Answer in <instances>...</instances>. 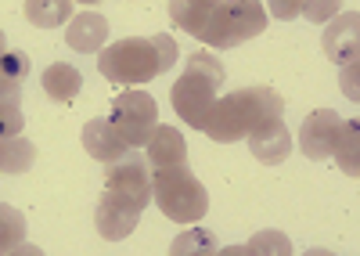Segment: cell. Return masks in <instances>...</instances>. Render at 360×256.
I'll use <instances>...</instances> for the list:
<instances>
[{
    "label": "cell",
    "mask_w": 360,
    "mask_h": 256,
    "mask_svg": "<svg viewBox=\"0 0 360 256\" xmlns=\"http://www.w3.org/2000/svg\"><path fill=\"white\" fill-rule=\"evenodd\" d=\"M176 54H180V47L169 33L127 37V40H115L98 51V72L108 83H115V87H141V83L169 72Z\"/></svg>",
    "instance_id": "obj_1"
},
{
    "label": "cell",
    "mask_w": 360,
    "mask_h": 256,
    "mask_svg": "<svg viewBox=\"0 0 360 256\" xmlns=\"http://www.w3.org/2000/svg\"><path fill=\"white\" fill-rule=\"evenodd\" d=\"M281 112H285V101H281L278 91H270V87H242V91L213 101L202 130L213 141H242L256 127L278 120Z\"/></svg>",
    "instance_id": "obj_2"
},
{
    "label": "cell",
    "mask_w": 360,
    "mask_h": 256,
    "mask_svg": "<svg viewBox=\"0 0 360 256\" xmlns=\"http://www.w3.org/2000/svg\"><path fill=\"white\" fill-rule=\"evenodd\" d=\"M220 87H224V65L205 51H191L188 54V65L184 72L176 76V83L169 87V101H173V112L188 127L202 130L205 127V116L213 101L220 98Z\"/></svg>",
    "instance_id": "obj_3"
},
{
    "label": "cell",
    "mask_w": 360,
    "mask_h": 256,
    "mask_svg": "<svg viewBox=\"0 0 360 256\" xmlns=\"http://www.w3.org/2000/svg\"><path fill=\"white\" fill-rule=\"evenodd\" d=\"M152 203L162 210V217H169L176 224H195L209 210V191L188 169V162L159 166V169H152Z\"/></svg>",
    "instance_id": "obj_4"
},
{
    "label": "cell",
    "mask_w": 360,
    "mask_h": 256,
    "mask_svg": "<svg viewBox=\"0 0 360 256\" xmlns=\"http://www.w3.org/2000/svg\"><path fill=\"white\" fill-rule=\"evenodd\" d=\"M263 30H266V11L259 0H220L217 11L209 15L205 30L198 33V40L227 51L245 40H256Z\"/></svg>",
    "instance_id": "obj_5"
},
{
    "label": "cell",
    "mask_w": 360,
    "mask_h": 256,
    "mask_svg": "<svg viewBox=\"0 0 360 256\" xmlns=\"http://www.w3.org/2000/svg\"><path fill=\"white\" fill-rule=\"evenodd\" d=\"M155 116H159V108H155V98L148 91H123L112 101L108 123L119 130V137H123L130 148H144L152 130H155Z\"/></svg>",
    "instance_id": "obj_6"
},
{
    "label": "cell",
    "mask_w": 360,
    "mask_h": 256,
    "mask_svg": "<svg viewBox=\"0 0 360 256\" xmlns=\"http://www.w3.org/2000/svg\"><path fill=\"white\" fill-rule=\"evenodd\" d=\"M144 206L137 203V198L123 195V191H112L105 188L101 198H98V213H94V224H98V235L105 242H119V238H127L137 220H141Z\"/></svg>",
    "instance_id": "obj_7"
},
{
    "label": "cell",
    "mask_w": 360,
    "mask_h": 256,
    "mask_svg": "<svg viewBox=\"0 0 360 256\" xmlns=\"http://www.w3.org/2000/svg\"><path fill=\"white\" fill-rule=\"evenodd\" d=\"M105 188L112 191H123L130 198H137L141 206L152 203V166H148V159L141 152H127V155H119L115 162H105Z\"/></svg>",
    "instance_id": "obj_8"
},
{
    "label": "cell",
    "mask_w": 360,
    "mask_h": 256,
    "mask_svg": "<svg viewBox=\"0 0 360 256\" xmlns=\"http://www.w3.org/2000/svg\"><path fill=\"white\" fill-rule=\"evenodd\" d=\"M339 123H342L339 112H332V108H314L310 116H307V123H303V130H299V148H303V155L314 159V162H321V159L332 155V141H335Z\"/></svg>",
    "instance_id": "obj_9"
},
{
    "label": "cell",
    "mask_w": 360,
    "mask_h": 256,
    "mask_svg": "<svg viewBox=\"0 0 360 256\" xmlns=\"http://www.w3.org/2000/svg\"><path fill=\"white\" fill-rule=\"evenodd\" d=\"M324 54L339 65H349L356 62V51H360V15L356 11H346V15H335L328 18V30H324Z\"/></svg>",
    "instance_id": "obj_10"
},
{
    "label": "cell",
    "mask_w": 360,
    "mask_h": 256,
    "mask_svg": "<svg viewBox=\"0 0 360 256\" xmlns=\"http://www.w3.org/2000/svg\"><path fill=\"white\" fill-rule=\"evenodd\" d=\"M249 152H252L259 162H266V166L285 162L288 152H292V137H288L285 120L278 116V120H270V123L256 127V130L249 134Z\"/></svg>",
    "instance_id": "obj_11"
},
{
    "label": "cell",
    "mask_w": 360,
    "mask_h": 256,
    "mask_svg": "<svg viewBox=\"0 0 360 256\" xmlns=\"http://www.w3.org/2000/svg\"><path fill=\"white\" fill-rule=\"evenodd\" d=\"M83 148H86L90 159H98V162H115L119 155L130 152V145L119 137V130L108 120H90L83 127Z\"/></svg>",
    "instance_id": "obj_12"
},
{
    "label": "cell",
    "mask_w": 360,
    "mask_h": 256,
    "mask_svg": "<svg viewBox=\"0 0 360 256\" xmlns=\"http://www.w3.org/2000/svg\"><path fill=\"white\" fill-rule=\"evenodd\" d=\"M65 40H69V47L79 51V54H94V51H101L105 40H108V18L98 15V11H83V15L69 18Z\"/></svg>",
    "instance_id": "obj_13"
},
{
    "label": "cell",
    "mask_w": 360,
    "mask_h": 256,
    "mask_svg": "<svg viewBox=\"0 0 360 256\" xmlns=\"http://www.w3.org/2000/svg\"><path fill=\"white\" fill-rule=\"evenodd\" d=\"M148 166L159 169V166H180V162H188V145H184V137H180V130L173 127H159L152 130V137H148Z\"/></svg>",
    "instance_id": "obj_14"
},
{
    "label": "cell",
    "mask_w": 360,
    "mask_h": 256,
    "mask_svg": "<svg viewBox=\"0 0 360 256\" xmlns=\"http://www.w3.org/2000/svg\"><path fill=\"white\" fill-rule=\"evenodd\" d=\"M44 91H47L51 101L69 105V101L79 98V91H83V76H79L69 62H54V65L44 69Z\"/></svg>",
    "instance_id": "obj_15"
},
{
    "label": "cell",
    "mask_w": 360,
    "mask_h": 256,
    "mask_svg": "<svg viewBox=\"0 0 360 256\" xmlns=\"http://www.w3.org/2000/svg\"><path fill=\"white\" fill-rule=\"evenodd\" d=\"M217 4H220V0H169V18H173L176 30L198 37L205 30L209 15L217 11Z\"/></svg>",
    "instance_id": "obj_16"
},
{
    "label": "cell",
    "mask_w": 360,
    "mask_h": 256,
    "mask_svg": "<svg viewBox=\"0 0 360 256\" xmlns=\"http://www.w3.org/2000/svg\"><path fill=\"white\" fill-rule=\"evenodd\" d=\"M72 4L76 0H25L22 15L37 30H58V25H65L72 18Z\"/></svg>",
    "instance_id": "obj_17"
},
{
    "label": "cell",
    "mask_w": 360,
    "mask_h": 256,
    "mask_svg": "<svg viewBox=\"0 0 360 256\" xmlns=\"http://www.w3.org/2000/svg\"><path fill=\"white\" fill-rule=\"evenodd\" d=\"M25 238V217L8 206V203H0V256H11V252H40L37 245H29L22 242Z\"/></svg>",
    "instance_id": "obj_18"
},
{
    "label": "cell",
    "mask_w": 360,
    "mask_h": 256,
    "mask_svg": "<svg viewBox=\"0 0 360 256\" xmlns=\"http://www.w3.org/2000/svg\"><path fill=\"white\" fill-rule=\"evenodd\" d=\"M332 155L339 159L346 177H356L360 174V127H356V120L339 123L335 141H332Z\"/></svg>",
    "instance_id": "obj_19"
},
{
    "label": "cell",
    "mask_w": 360,
    "mask_h": 256,
    "mask_svg": "<svg viewBox=\"0 0 360 256\" xmlns=\"http://www.w3.org/2000/svg\"><path fill=\"white\" fill-rule=\"evenodd\" d=\"M33 162H37V145H33V141H25L18 134L15 137H0V174L18 177Z\"/></svg>",
    "instance_id": "obj_20"
},
{
    "label": "cell",
    "mask_w": 360,
    "mask_h": 256,
    "mask_svg": "<svg viewBox=\"0 0 360 256\" xmlns=\"http://www.w3.org/2000/svg\"><path fill=\"white\" fill-rule=\"evenodd\" d=\"M224 252H227V256H249V252H292V245H288V238H285L281 231H259L252 242H245V245H227Z\"/></svg>",
    "instance_id": "obj_21"
},
{
    "label": "cell",
    "mask_w": 360,
    "mask_h": 256,
    "mask_svg": "<svg viewBox=\"0 0 360 256\" xmlns=\"http://www.w3.org/2000/svg\"><path fill=\"white\" fill-rule=\"evenodd\" d=\"M339 8H342V0H299V15H307L314 25L335 18Z\"/></svg>",
    "instance_id": "obj_22"
},
{
    "label": "cell",
    "mask_w": 360,
    "mask_h": 256,
    "mask_svg": "<svg viewBox=\"0 0 360 256\" xmlns=\"http://www.w3.org/2000/svg\"><path fill=\"white\" fill-rule=\"evenodd\" d=\"M0 76L22 83V79L29 76V54H22V51H4V58H0Z\"/></svg>",
    "instance_id": "obj_23"
},
{
    "label": "cell",
    "mask_w": 360,
    "mask_h": 256,
    "mask_svg": "<svg viewBox=\"0 0 360 256\" xmlns=\"http://www.w3.org/2000/svg\"><path fill=\"white\" fill-rule=\"evenodd\" d=\"M22 127H25L22 108L18 105H0V137H15V134H22Z\"/></svg>",
    "instance_id": "obj_24"
},
{
    "label": "cell",
    "mask_w": 360,
    "mask_h": 256,
    "mask_svg": "<svg viewBox=\"0 0 360 256\" xmlns=\"http://www.w3.org/2000/svg\"><path fill=\"white\" fill-rule=\"evenodd\" d=\"M188 249H202V252H217V242L205 231H195V238H180L173 242V252H188Z\"/></svg>",
    "instance_id": "obj_25"
},
{
    "label": "cell",
    "mask_w": 360,
    "mask_h": 256,
    "mask_svg": "<svg viewBox=\"0 0 360 256\" xmlns=\"http://www.w3.org/2000/svg\"><path fill=\"white\" fill-rule=\"evenodd\" d=\"M0 105H22V83L0 76Z\"/></svg>",
    "instance_id": "obj_26"
},
{
    "label": "cell",
    "mask_w": 360,
    "mask_h": 256,
    "mask_svg": "<svg viewBox=\"0 0 360 256\" xmlns=\"http://www.w3.org/2000/svg\"><path fill=\"white\" fill-rule=\"evenodd\" d=\"M266 8H270V15H274V18L292 22L299 15V0H266Z\"/></svg>",
    "instance_id": "obj_27"
},
{
    "label": "cell",
    "mask_w": 360,
    "mask_h": 256,
    "mask_svg": "<svg viewBox=\"0 0 360 256\" xmlns=\"http://www.w3.org/2000/svg\"><path fill=\"white\" fill-rule=\"evenodd\" d=\"M342 91H346V98L349 101H356L360 94H356V62H349L346 69H342Z\"/></svg>",
    "instance_id": "obj_28"
},
{
    "label": "cell",
    "mask_w": 360,
    "mask_h": 256,
    "mask_svg": "<svg viewBox=\"0 0 360 256\" xmlns=\"http://www.w3.org/2000/svg\"><path fill=\"white\" fill-rule=\"evenodd\" d=\"M4 51H8V37H4V30H0V58H4Z\"/></svg>",
    "instance_id": "obj_29"
},
{
    "label": "cell",
    "mask_w": 360,
    "mask_h": 256,
    "mask_svg": "<svg viewBox=\"0 0 360 256\" xmlns=\"http://www.w3.org/2000/svg\"><path fill=\"white\" fill-rule=\"evenodd\" d=\"M76 4H101V0H76Z\"/></svg>",
    "instance_id": "obj_30"
}]
</instances>
